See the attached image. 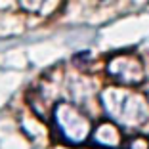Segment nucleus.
Here are the masks:
<instances>
[{
	"label": "nucleus",
	"instance_id": "nucleus-1",
	"mask_svg": "<svg viewBox=\"0 0 149 149\" xmlns=\"http://www.w3.org/2000/svg\"><path fill=\"white\" fill-rule=\"evenodd\" d=\"M101 105L117 124L128 128L141 126L149 118V105L143 96L124 86H109L101 92Z\"/></svg>",
	"mask_w": 149,
	"mask_h": 149
},
{
	"label": "nucleus",
	"instance_id": "nucleus-2",
	"mask_svg": "<svg viewBox=\"0 0 149 149\" xmlns=\"http://www.w3.org/2000/svg\"><path fill=\"white\" fill-rule=\"evenodd\" d=\"M54 124L65 141L80 145L92 134L90 118L69 101H57L54 107Z\"/></svg>",
	"mask_w": 149,
	"mask_h": 149
},
{
	"label": "nucleus",
	"instance_id": "nucleus-3",
	"mask_svg": "<svg viewBox=\"0 0 149 149\" xmlns=\"http://www.w3.org/2000/svg\"><path fill=\"white\" fill-rule=\"evenodd\" d=\"M107 73L123 86H138L145 80V67L134 54H118L107 61Z\"/></svg>",
	"mask_w": 149,
	"mask_h": 149
},
{
	"label": "nucleus",
	"instance_id": "nucleus-4",
	"mask_svg": "<svg viewBox=\"0 0 149 149\" xmlns=\"http://www.w3.org/2000/svg\"><path fill=\"white\" fill-rule=\"evenodd\" d=\"M92 141L100 147L105 149H117L123 141V136H120V130L115 123H103L94 130L92 134Z\"/></svg>",
	"mask_w": 149,
	"mask_h": 149
},
{
	"label": "nucleus",
	"instance_id": "nucleus-5",
	"mask_svg": "<svg viewBox=\"0 0 149 149\" xmlns=\"http://www.w3.org/2000/svg\"><path fill=\"white\" fill-rule=\"evenodd\" d=\"M128 149H149V140L143 136H136L128 141Z\"/></svg>",
	"mask_w": 149,
	"mask_h": 149
},
{
	"label": "nucleus",
	"instance_id": "nucleus-6",
	"mask_svg": "<svg viewBox=\"0 0 149 149\" xmlns=\"http://www.w3.org/2000/svg\"><path fill=\"white\" fill-rule=\"evenodd\" d=\"M19 4H21V8H25L27 12H38V10L42 8L44 0H19Z\"/></svg>",
	"mask_w": 149,
	"mask_h": 149
}]
</instances>
